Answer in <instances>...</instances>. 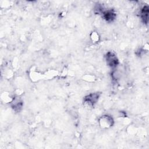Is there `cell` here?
<instances>
[{
    "label": "cell",
    "instance_id": "1",
    "mask_svg": "<svg viewBox=\"0 0 149 149\" xmlns=\"http://www.w3.org/2000/svg\"><path fill=\"white\" fill-rule=\"evenodd\" d=\"M105 59L107 64L111 68L116 67L119 63L118 58L116 57V55L112 52H108L105 55Z\"/></svg>",
    "mask_w": 149,
    "mask_h": 149
},
{
    "label": "cell",
    "instance_id": "2",
    "mask_svg": "<svg viewBox=\"0 0 149 149\" xmlns=\"http://www.w3.org/2000/svg\"><path fill=\"white\" fill-rule=\"evenodd\" d=\"M99 98V94L91 93L89 95L86 96L84 98V103L86 105L91 107L94 105L98 101Z\"/></svg>",
    "mask_w": 149,
    "mask_h": 149
},
{
    "label": "cell",
    "instance_id": "3",
    "mask_svg": "<svg viewBox=\"0 0 149 149\" xmlns=\"http://www.w3.org/2000/svg\"><path fill=\"white\" fill-rule=\"evenodd\" d=\"M100 126L103 128H108L112 126L113 123V120L112 118L109 115H104L102 116L100 120Z\"/></svg>",
    "mask_w": 149,
    "mask_h": 149
},
{
    "label": "cell",
    "instance_id": "4",
    "mask_svg": "<svg viewBox=\"0 0 149 149\" xmlns=\"http://www.w3.org/2000/svg\"><path fill=\"white\" fill-rule=\"evenodd\" d=\"M102 17L104 19L108 22H113L115 17H116V13L114 12V11L112 9L110 10H107L102 12Z\"/></svg>",
    "mask_w": 149,
    "mask_h": 149
},
{
    "label": "cell",
    "instance_id": "5",
    "mask_svg": "<svg viewBox=\"0 0 149 149\" xmlns=\"http://www.w3.org/2000/svg\"><path fill=\"white\" fill-rule=\"evenodd\" d=\"M148 13H149V9L148 6H144L141 10V13H140L141 18L143 23L145 24H147L148 22Z\"/></svg>",
    "mask_w": 149,
    "mask_h": 149
},
{
    "label": "cell",
    "instance_id": "6",
    "mask_svg": "<svg viewBox=\"0 0 149 149\" xmlns=\"http://www.w3.org/2000/svg\"><path fill=\"white\" fill-rule=\"evenodd\" d=\"M93 36H94V37H95V33H93ZM95 38H96V40H98V38H97L94 37V39H93V40H95Z\"/></svg>",
    "mask_w": 149,
    "mask_h": 149
}]
</instances>
